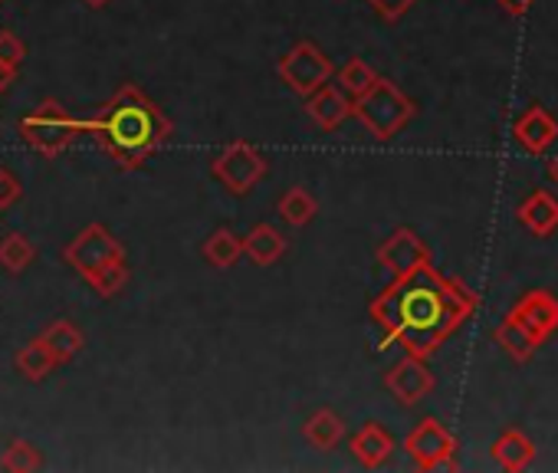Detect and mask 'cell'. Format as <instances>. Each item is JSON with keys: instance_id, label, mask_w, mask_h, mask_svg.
Masks as SVG:
<instances>
[{"instance_id": "obj_1", "label": "cell", "mask_w": 558, "mask_h": 473, "mask_svg": "<svg viewBox=\"0 0 558 473\" xmlns=\"http://www.w3.org/2000/svg\"><path fill=\"white\" fill-rule=\"evenodd\" d=\"M476 310V293L466 283L444 277L434 264L391 280V287L368 303V316L381 329V349L401 345L417 359L434 355Z\"/></svg>"}, {"instance_id": "obj_2", "label": "cell", "mask_w": 558, "mask_h": 473, "mask_svg": "<svg viewBox=\"0 0 558 473\" xmlns=\"http://www.w3.org/2000/svg\"><path fill=\"white\" fill-rule=\"evenodd\" d=\"M80 122H83V135H93L99 148L122 171H135L148 165L165 148L174 129L165 109L135 83L119 86V93L106 106H99L93 119H80Z\"/></svg>"}, {"instance_id": "obj_3", "label": "cell", "mask_w": 558, "mask_h": 473, "mask_svg": "<svg viewBox=\"0 0 558 473\" xmlns=\"http://www.w3.org/2000/svg\"><path fill=\"white\" fill-rule=\"evenodd\" d=\"M417 106L414 99H408L391 80L378 76L372 83V89H365L362 96L352 99V116L368 129L372 138L378 142H391L411 119H414Z\"/></svg>"}, {"instance_id": "obj_4", "label": "cell", "mask_w": 558, "mask_h": 473, "mask_svg": "<svg viewBox=\"0 0 558 473\" xmlns=\"http://www.w3.org/2000/svg\"><path fill=\"white\" fill-rule=\"evenodd\" d=\"M76 135H83V122L73 119L66 112V106L57 102V99H44L34 112H27L21 119V138H24V145H31L44 158L63 155L76 142Z\"/></svg>"}, {"instance_id": "obj_5", "label": "cell", "mask_w": 558, "mask_h": 473, "mask_svg": "<svg viewBox=\"0 0 558 473\" xmlns=\"http://www.w3.org/2000/svg\"><path fill=\"white\" fill-rule=\"evenodd\" d=\"M269 161L259 155L256 145L250 142H230L223 145V151L210 161V174L230 191V194H250L263 178H266Z\"/></svg>"}, {"instance_id": "obj_6", "label": "cell", "mask_w": 558, "mask_h": 473, "mask_svg": "<svg viewBox=\"0 0 558 473\" xmlns=\"http://www.w3.org/2000/svg\"><path fill=\"white\" fill-rule=\"evenodd\" d=\"M276 73H279V80L287 83V89L293 93V96H313L319 86H326L329 80H332V60L316 47V44H310V40H303V44H296L283 60H279V66H276Z\"/></svg>"}, {"instance_id": "obj_7", "label": "cell", "mask_w": 558, "mask_h": 473, "mask_svg": "<svg viewBox=\"0 0 558 473\" xmlns=\"http://www.w3.org/2000/svg\"><path fill=\"white\" fill-rule=\"evenodd\" d=\"M63 257H66V264H70V267L86 280L89 274H96V270H99V267H106L109 260L125 257V247L116 241L109 227H102V223H89V227H83V230L73 237L70 247L63 251Z\"/></svg>"}, {"instance_id": "obj_8", "label": "cell", "mask_w": 558, "mask_h": 473, "mask_svg": "<svg viewBox=\"0 0 558 473\" xmlns=\"http://www.w3.org/2000/svg\"><path fill=\"white\" fill-rule=\"evenodd\" d=\"M404 450L417 463V470H453L457 437L437 417H424L404 437Z\"/></svg>"}, {"instance_id": "obj_9", "label": "cell", "mask_w": 558, "mask_h": 473, "mask_svg": "<svg viewBox=\"0 0 558 473\" xmlns=\"http://www.w3.org/2000/svg\"><path fill=\"white\" fill-rule=\"evenodd\" d=\"M378 264L391 274V280H398V277H408L411 270L430 264V251L411 227H398L378 247Z\"/></svg>"}, {"instance_id": "obj_10", "label": "cell", "mask_w": 558, "mask_h": 473, "mask_svg": "<svg viewBox=\"0 0 558 473\" xmlns=\"http://www.w3.org/2000/svg\"><path fill=\"white\" fill-rule=\"evenodd\" d=\"M385 388L401 401V404H417L434 391V372L427 368V359L417 355H404L388 375H385Z\"/></svg>"}, {"instance_id": "obj_11", "label": "cell", "mask_w": 558, "mask_h": 473, "mask_svg": "<svg viewBox=\"0 0 558 473\" xmlns=\"http://www.w3.org/2000/svg\"><path fill=\"white\" fill-rule=\"evenodd\" d=\"M509 316H515V319L538 339V345L548 342V339L558 332V300H555L548 290H532V293H525V296L509 310Z\"/></svg>"}, {"instance_id": "obj_12", "label": "cell", "mask_w": 558, "mask_h": 473, "mask_svg": "<svg viewBox=\"0 0 558 473\" xmlns=\"http://www.w3.org/2000/svg\"><path fill=\"white\" fill-rule=\"evenodd\" d=\"M512 135L515 142L529 151V155H542L551 148V142L558 138V122L545 106H529L515 122H512Z\"/></svg>"}, {"instance_id": "obj_13", "label": "cell", "mask_w": 558, "mask_h": 473, "mask_svg": "<svg viewBox=\"0 0 558 473\" xmlns=\"http://www.w3.org/2000/svg\"><path fill=\"white\" fill-rule=\"evenodd\" d=\"M306 112H310V119L319 125V129H326V132H332V129H339L349 116H352V99L339 89V86H319L313 96H306Z\"/></svg>"}, {"instance_id": "obj_14", "label": "cell", "mask_w": 558, "mask_h": 473, "mask_svg": "<svg viewBox=\"0 0 558 473\" xmlns=\"http://www.w3.org/2000/svg\"><path fill=\"white\" fill-rule=\"evenodd\" d=\"M349 450L352 457L368 466V470H378L381 463H388V457L395 453V437L378 424V421H368L352 440H349Z\"/></svg>"}, {"instance_id": "obj_15", "label": "cell", "mask_w": 558, "mask_h": 473, "mask_svg": "<svg viewBox=\"0 0 558 473\" xmlns=\"http://www.w3.org/2000/svg\"><path fill=\"white\" fill-rule=\"evenodd\" d=\"M515 220L525 227V230H532L535 237H551L555 230H558V201H555V194H548V191H532L519 207H515Z\"/></svg>"}, {"instance_id": "obj_16", "label": "cell", "mask_w": 558, "mask_h": 473, "mask_svg": "<svg viewBox=\"0 0 558 473\" xmlns=\"http://www.w3.org/2000/svg\"><path fill=\"white\" fill-rule=\"evenodd\" d=\"M243 254H246L256 267H272L276 260H283V254H287V237L279 233L272 223H256V227L243 237Z\"/></svg>"}, {"instance_id": "obj_17", "label": "cell", "mask_w": 558, "mask_h": 473, "mask_svg": "<svg viewBox=\"0 0 558 473\" xmlns=\"http://www.w3.org/2000/svg\"><path fill=\"white\" fill-rule=\"evenodd\" d=\"M493 457L506 473H522L535 460V444L522 430L509 427L493 440Z\"/></svg>"}, {"instance_id": "obj_18", "label": "cell", "mask_w": 558, "mask_h": 473, "mask_svg": "<svg viewBox=\"0 0 558 473\" xmlns=\"http://www.w3.org/2000/svg\"><path fill=\"white\" fill-rule=\"evenodd\" d=\"M40 339H44V345L53 352L57 365H66V362H73V359L83 352V345H86L83 332H80V329H76L70 319H57V323H50V326L40 332Z\"/></svg>"}, {"instance_id": "obj_19", "label": "cell", "mask_w": 558, "mask_h": 473, "mask_svg": "<svg viewBox=\"0 0 558 473\" xmlns=\"http://www.w3.org/2000/svg\"><path fill=\"white\" fill-rule=\"evenodd\" d=\"M496 345L512 359V362H529L538 349V339L515 319L506 313V319L496 326Z\"/></svg>"}, {"instance_id": "obj_20", "label": "cell", "mask_w": 558, "mask_h": 473, "mask_svg": "<svg viewBox=\"0 0 558 473\" xmlns=\"http://www.w3.org/2000/svg\"><path fill=\"white\" fill-rule=\"evenodd\" d=\"M14 368L21 372V378H27V381L37 385V381H44V378H50V375L57 372V359H53V352L44 345V339L37 336L34 342H27V345L17 349Z\"/></svg>"}, {"instance_id": "obj_21", "label": "cell", "mask_w": 558, "mask_h": 473, "mask_svg": "<svg viewBox=\"0 0 558 473\" xmlns=\"http://www.w3.org/2000/svg\"><path fill=\"white\" fill-rule=\"evenodd\" d=\"M201 254H204V260L214 270H230L240 260V254H243V237H236L230 227H217L204 241Z\"/></svg>"}, {"instance_id": "obj_22", "label": "cell", "mask_w": 558, "mask_h": 473, "mask_svg": "<svg viewBox=\"0 0 558 473\" xmlns=\"http://www.w3.org/2000/svg\"><path fill=\"white\" fill-rule=\"evenodd\" d=\"M303 434H306V440H310L316 450H332V447H339V440L345 437V424H342V417H339L332 408H319V411L303 424Z\"/></svg>"}, {"instance_id": "obj_23", "label": "cell", "mask_w": 558, "mask_h": 473, "mask_svg": "<svg viewBox=\"0 0 558 473\" xmlns=\"http://www.w3.org/2000/svg\"><path fill=\"white\" fill-rule=\"evenodd\" d=\"M276 214L283 217V223H290V227H306L319 214V204H316V197L306 187L296 184V187H290L283 197L276 201Z\"/></svg>"}, {"instance_id": "obj_24", "label": "cell", "mask_w": 558, "mask_h": 473, "mask_svg": "<svg viewBox=\"0 0 558 473\" xmlns=\"http://www.w3.org/2000/svg\"><path fill=\"white\" fill-rule=\"evenodd\" d=\"M34 260H37V247L27 241L24 233H4V237H0V270L24 274Z\"/></svg>"}, {"instance_id": "obj_25", "label": "cell", "mask_w": 558, "mask_h": 473, "mask_svg": "<svg viewBox=\"0 0 558 473\" xmlns=\"http://www.w3.org/2000/svg\"><path fill=\"white\" fill-rule=\"evenodd\" d=\"M86 283H89L102 300H109V296L122 293V287L129 283V264H125V257L109 260L106 267H99L96 274H89V277H86Z\"/></svg>"}, {"instance_id": "obj_26", "label": "cell", "mask_w": 558, "mask_h": 473, "mask_svg": "<svg viewBox=\"0 0 558 473\" xmlns=\"http://www.w3.org/2000/svg\"><path fill=\"white\" fill-rule=\"evenodd\" d=\"M0 466L11 470V473H31V470H40V466H44V457H40V450H37L31 440L17 437V440H11V444L4 447Z\"/></svg>"}, {"instance_id": "obj_27", "label": "cell", "mask_w": 558, "mask_h": 473, "mask_svg": "<svg viewBox=\"0 0 558 473\" xmlns=\"http://www.w3.org/2000/svg\"><path fill=\"white\" fill-rule=\"evenodd\" d=\"M378 80V73L365 63V60H349L342 70H339V89L345 93V96H362L365 89H372V83Z\"/></svg>"}, {"instance_id": "obj_28", "label": "cell", "mask_w": 558, "mask_h": 473, "mask_svg": "<svg viewBox=\"0 0 558 473\" xmlns=\"http://www.w3.org/2000/svg\"><path fill=\"white\" fill-rule=\"evenodd\" d=\"M24 60H27V47H24V40H21L17 34H11V31H0V63L21 70V63H24Z\"/></svg>"}, {"instance_id": "obj_29", "label": "cell", "mask_w": 558, "mask_h": 473, "mask_svg": "<svg viewBox=\"0 0 558 473\" xmlns=\"http://www.w3.org/2000/svg\"><path fill=\"white\" fill-rule=\"evenodd\" d=\"M24 194V184L21 178L8 168V165H0V210H11Z\"/></svg>"}, {"instance_id": "obj_30", "label": "cell", "mask_w": 558, "mask_h": 473, "mask_svg": "<svg viewBox=\"0 0 558 473\" xmlns=\"http://www.w3.org/2000/svg\"><path fill=\"white\" fill-rule=\"evenodd\" d=\"M368 4H372V11L381 17V21H401L414 4H417V0H368Z\"/></svg>"}, {"instance_id": "obj_31", "label": "cell", "mask_w": 558, "mask_h": 473, "mask_svg": "<svg viewBox=\"0 0 558 473\" xmlns=\"http://www.w3.org/2000/svg\"><path fill=\"white\" fill-rule=\"evenodd\" d=\"M499 4H502V11H506L509 17H525L529 8H532V0H499Z\"/></svg>"}, {"instance_id": "obj_32", "label": "cell", "mask_w": 558, "mask_h": 473, "mask_svg": "<svg viewBox=\"0 0 558 473\" xmlns=\"http://www.w3.org/2000/svg\"><path fill=\"white\" fill-rule=\"evenodd\" d=\"M14 83H17V70H14V66H4V63H0V93H8Z\"/></svg>"}, {"instance_id": "obj_33", "label": "cell", "mask_w": 558, "mask_h": 473, "mask_svg": "<svg viewBox=\"0 0 558 473\" xmlns=\"http://www.w3.org/2000/svg\"><path fill=\"white\" fill-rule=\"evenodd\" d=\"M548 178H551V181L558 184V158H555V161L548 165Z\"/></svg>"}, {"instance_id": "obj_34", "label": "cell", "mask_w": 558, "mask_h": 473, "mask_svg": "<svg viewBox=\"0 0 558 473\" xmlns=\"http://www.w3.org/2000/svg\"><path fill=\"white\" fill-rule=\"evenodd\" d=\"M83 4H89V8H96V11H99V8H106V4H109V0H83Z\"/></svg>"}, {"instance_id": "obj_35", "label": "cell", "mask_w": 558, "mask_h": 473, "mask_svg": "<svg viewBox=\"0 0 558 473\" xmlns=\"http://www.w3.org/2000/svg\"><path fill=\"white\" fill-rule=\"evenodd\" d=\"M4 4H8V0H0V8H4Z\"/></svg>"}]
</instances>
